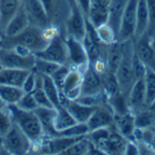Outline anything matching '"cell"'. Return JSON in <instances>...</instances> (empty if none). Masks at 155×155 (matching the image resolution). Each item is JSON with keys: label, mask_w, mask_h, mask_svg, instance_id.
Segmentation results:
<instances>
[{"label": "cell", "mask_w": 155, "mask_h": 155, "mask_svg": "<svg viewBox=\"0 0 155 155\" xmlns=\"http://www.w3.org/2000/svg\"><path fill=\"white\" fill-rule=\"evenodd\" d=\"M50 41L46 40L44 35V29L37 26V25H29V26L22 30L20 34L12 36V37H4V41L2 47L11 48L15 46H22L28 48L31 52H37L47 46Z\"/></svg>", "instance_id": "cell-1"}, {"label": "cell", "mask_w": 155, "mask_h": 155, "mask_svg": "<svg viewBox=\"0 0 155 155\" xmlns=\"http://www.w3.org/2000/svg\"><path fill=\"white\" fill-rule=\"evenodd\" d=\"M8 110L11 115V119L21 130L28 135V138L32 141V144L38 143L45 137L42 127L40 124L37 115L34 110H24L19 107L8 106Z\"/></svg>", "instance_id": "cell-2"}, {"label": "cell", "mask_w": 155, "mask_h": 155, "mask_svg": "<svg viewBox=\"0 0 155 155\" xmlns=\"http://www.w3.org/2000/svg\"><path fill=\"white\" fill-rule=\"evenodd\" d=\"M133 51H134V44L132 41V38L123 41V58L119 63L117 71H115V77H117L120 91L125 96L130 91L132 86L135 82L134 74H133V67H132Z\"/></svg>", "instance_id": "cell-3"}, {"label": "cell", "mask_w": 155, "mask_h": 155, "mask_svg": "<svg viewBox=\"0 0 155 155\" xmlns=\"http://www.w3.org/2000/svg\"><path fill=\"white\" fill-rule=\"evenodd\" d=\"M3 148L6 154H28L32 150V141L12 122L10 129L3 135Z\"/></svg>", "instance_id": "cell-4"}, {"label": "cell", "mask_w": 155, "mask_h": 155, "mask_svg": "<svg viewBox=\"0 0 155 155\" xmlns=\"http://www.w3.org/2000/svg\"><path fill=\"white\" fill-rule=\"evenodd\" d=\"M35 54H21L15 48H0V62L4 68L32 70L35 66Z\"/></svg>", "instance_id": "cell-5"}, {"label": "cell", "mask_w": 155, "mask_h": 155, "mask_svg": "<svg viewBox=\"0 0 155 155\" xmlns=\"http://www.w3.org/2000/svg\"><path fill=\"white\" fill-rule=\"evenodd\" d=\"M35 56L37 58H42L58 64H67L68 56H67V47H66V42H64V38H62L60 35L56 36L47 44L45 48L35 52Z\"/></svg>", "instance_id": "cell-6"}, {"label": "cell", "mask_w": 155, "mask_h": 155, "mask_svg": "<svg viewBox=\"0 0 155 155\" xmlns=\"http://www.w3.org/2000/svg\"><path fill=\"white\" fill-rule=\"evenodd\" d=\"M64 42H66V47H67L70 66L81 68L84 72L89 66V57L83 41L77 40V38L71 36H66L64 37Z\"/></svg>", "instance_id": "cell-7"}, {"label": "cell", "mask_w": 155, "mask_h": 155, "mask_svg": "<svg viewBox=\"0 0 155 155\" xmlns=\"http://www.w3.org/2000/svg\"><path fill=\"white\" fill-rule=\"evenodd\" d=\"M137 5L138 0H128L127 6L123 11L120 19L119 29L117 34L118 41H127L134 37L135 32V18H137Z\"/></svg>", "instance_id": "cell-8"}, {"label": "cell", "mask_w": 155, "mask_h": 155, "mask_svg": "<svg viewBox=\"0 0 155 155\" xmlns=\"http://www.w3.org/2000/svg\"><path fill=\"white\" fill-rule=\"evenodd\" d=\"M66 32L67 36L74 37L77 40H83L87 32V16L74 2L71 5L70 15L66 19Z\"/></svg>", "instance_id": "cell-9"}, {"label": "cell", "mask_w": 155, "mask_h": 155, "mask_svg": "<svg viewBox=\"0 0 155 155\" xmlns=\"http://www.w3.org/2000/svg\"><path fill=\"white\" fill-rule=\"evenodd\" d=\"M127 103L128 108L133 114L139 113L148 107L147 104V93H145V83L144 78L138 80L132 86L130 91L127 94Z\"/></svg>", "instance_id": "cell-10"}, {"label": "cell", "mask_w": 155, "mask_h": 155, "mask_svg": "<svg viewBox=\"0 0 155 155\" xmlns=\"http://www.w3.org/2000/svg\"><path fill=\"white\" fill-rule=\"evenodd\" d=\"M114 123V113L109 106H101L97 107L96 110L87 120L88 130H96L99 128H108Z\"/></svg>", "instance_id": "cell-11"}, {"label": "cell", "mask_w": 155, "mask_h": 155, "mask_svg": "<svg viewBox=\"0 0 155 155\" xmlns=\"http://www.w3.org/2000/svg\"><path fill=\"white\" fill-rule=\"evenodd\" d=\"M103 92V80L102 76L97 73L91 66L83 72L81 83V96H89ZM80 96V97H81Z\"/></svg>", "instance_id": "cell-12"}, {"label": "cell", "mask_w": 155, "mask_h": 155, "mask_svg": "<svg viewBox=\"0 0 155 155\" xmlns=\"http://www.w3.org/2000/svg\"><path fill=\"white\" fill-rule=\"evenodd\" d=\"M110 2L112 0H91V8H89L87 20L94 28L108 22Z\"/></svg>", "instance_id": "cell-13"}, {"label": "cell", "mask_w": 155, "mask_h": 155, "mask_svg": "<svg viewBox=\"0 0 155 155\" xmlns=\"http://www.w3.org/2000/svg\"><path fill=\"white\" fill-rule=\"evenodd\" d=\"M61 106H64L70 110V113L73 115V118L76 119L77 123H87L89 117L97 108V107L86 106L78 101H67L66 98L62 97V94H61Z\"/></svg>", "instance_id": "cell-14"}, {"label": "cell", "mask_w": 155, "mask_h": 155, "mask_svg": "<svg viewBox=\"0 0 155 155\" xmlns=\"http://www.w3.org/2000/svg\"><path fill=\"white\" fill-rule=\"evenodd\" d=\"M113 127L115 128V130L119 132L128 140H134V132L137 127H135V117L130 110H128L127 113L120 115H114Z\"/></svg>", "instance_id": "cell-15"}, {"label": "cell", "mask_w": 155, "mask_h": 155, "mask_svg": "<svg viewBox=\"0 0 155 155\" xmlns=\"http://www.w3.org/2000/svg\"><path fill=\"white\" fill-rule=\"evenodd\" d=\"M25 11L28 12V16L30 19V22L32 21V25H37L40 28L47 26L48 16L46 11L44 10L40 0H25V4H22Z\"/></svg>", "instance_id": "cell-16"}, {"label": "cell", "mask_w": 155, "mask_h": 155, "mask_svg": "<svg viewBox=\"0 0 155 155\" xmlns=\"http://www.w3.org/2000/svg\"><path fill=\"white\" fill-rule=\"evenodd\" d=\"M30 24L31 22L28 16V12L25 11L24 6H21L20 10L14 15V18L8 22V25L5 26V29L3 30L2 34L4 35V37H12V36L20 34L22 30H25Z\"/></svg>", "instance_id": "cell-17"}, {"label": "cell", "mask_w": 155, "mask_h": 155, "mask_svg": "<svg viewBox=\"0 0 155 155\" xmlns=\"http://www.w3.org/2000/svg\"><path fill=\"white\" fill-rule=\"evenodd\" d=\"M35 114L37 115L40 124L42 127V130L45 137L48 138H54L56 137V129H55V124H54V119H55V113H56V108H46V107H37L35 110Z\"/></svg>", "instance_id": "cell-18"}, {"label": "cell", "mask_w": 155, "mask_h": 155, "mask_svg": "<svg viewBox=\"0 0 155 155\" xmlns=\"http://www.w3.org/2000/svg\"><path fill=\"white\" fill-rule=\"evenodd\" d=\"M31 70H20V68H3L0 71V84L22 87L25 78L28 77Z\"/></svg>", "instance_id": "cell-19"}, {"label": "cell", "mask_w": 155, "mask_h": 155, "mask_svg": "<svg viewBox=\"0 0 155 155\" xmlns=\"http://www.w3.org/2000/svg\"><path fill=\"white\" fill-rule=\"evenodd\" d=\"M22 6V0H0V34Z\"/></svg>", "instance_id": "cell-20"}, {"label": "cell", "mask_w": 155, "mask_h": 155, "mask_svg": "<svg viewBox=\"0 0 155 155\" xmlns=\"http://www.w3.org/2000/svg\"><path fill=\"white\" fill-rule=\"evenodd\" d=\"M128 143V139L124 138L119 132L115 130V128L110 127V134L103 147L104 154H124L125 145Z\"/></svg>", "instance_id": "cell-21"}, {"label": "cell", "mask_w": 155, "mask_h": 155, "mask_svg": "<svg viewBox=\"0 0 155 155\" xmlns=\"http://www.w3.org/2000/svg\"><path fill=\"white\" fill-rule=\"evenodd\" d=\"M149 25V10L147 0H138L137 5V18H135V32H134V40L139 36L144 35L148 31Z\"/></svg>", "instance_id": "cell-22"}, {"label": "cell", "mask_w": 155, "mask_h": 155, "mask_svg": "<svg viewBox=\"0 0 155 155\" xmlns=\"http://www.w3.org/2000/svg\"><path fill=\"white\" fill-rule=\"evenodd\" d=\"M134 41H135L134 42V52L137 54L139 60L148 67L150 61H151V56H153V47L150 44V36L145 32L144 35H141L138 38H135Z\"/></svg>", "instance_id": "cell-23"}, {"label": "cell", "mask_w": 155, "mask_h": 155, "mask_svg": "<svg viewBox=\"0 0 155 155\" xmlns=\"http://www.w3.org/2000/svg\"><path fill=\"white\" fill-rule=\"evenodd\" d=\"M37 74H38V77H40V82H41V86L44 88L46 96L51 101L52 106L55 108H58L61 106V91H60V88L56 86L54 80L51 78V76L40 74V73H37Z\"/></svg>", "instance_id": "cell-24"}, {"label": "cell", "mask_w": 155, "mask_h": 155, "mask_svg": "<svg viewBox=\"0 0 155 155\" xmlns=\"http://www.w3.org/2000/svg\"><path fill=\"white\" fill-rule=\"evenodd\" d=\"M122 58H123V42L122 41H115L114 44L109 45L107 55H106L108 71L115 73Z\"/></svg>", "instance_id": "cell-25"}, {"label": "cell", "mask_w": 155, "mask_h": 155, "mask_svg": "<svg viewBox=\"0 0 155 155\" xmlns=\"http://www.w3.org/2000/svg\"><path fill=\"white\" fill-rule=\"evenodd\" d=\"M128 0H112L109 5V16H108V24L112 26V29L118 34L120 19L123 15V11L127 6Z\"/></svg>", "instance_id": "cell-26"}, {"label": "cell", "mask_w": 155, "mask_h": 155, "mask_svg": "<svg viewBox=\"0 0 155 155\" xmlns=\"http://www.w3.org/2000/svg\"><path fill=\"white\" fill-rule=\"evenodd\" d=\"M77 122L73 118V115L70 113V110L66 107H64V106H60L58 108H56L55 119H54V124H55L56 132L64 130V129H67V128L74 125Z\"/></svg>", "instance_id": "cell-27"}, {"label": "cell", "mask_w": 155, "mask_h": 155, "mask_svg": "<svg viewBox=\"0 0 155 155\" xmlns=\"http://www.w3.org/2000/svg\"><path fill=\"white\" fill-rule=\"evenodd\" d=\"M22 94H24V91L20 87L0 84V97L3 98V101L5 102L6 106L16 104Z\"/></svg>", "instance_id": "cell-28"}, {"label": "cell", "mask_w": 155, "mask_h": 155, "mask_svg": "<svg viewBox=\"0 0 155 155\" xmlns=\"http://www.w3.org/2000/svg\"><path fill=\"white\" fill-rule=\"evenodd\" d=\"M82 77H83V71L77 67H71L68 74L64 78V82L61 87V93H66L71 89H74L77 87H81L82 83Z\"/></svg>", "instance_id": "cell-29"}, {"label": "cell", "mask_w": 155, "mask_h": 155, "mask_svg": "<svg viewBox=\"0 0 155 155\" xmlns=\"http://www.w3.org/2000/svg\"><path fill=\"white\" fill-rule=\"evenodd\" d=\"M96 32H97V36H98V40L101 41L102 45H104V46H109V45L114 44L115 41H118L117 32L112 29V26L108 22L101 25V26H97Z\"/></svg>", "instance_id": "cell-30"}, {"label": "cell", "mask_w": 155, "mask_h": 155, "mask_svg": "<svg viewBox=\"0 0 155 155\" xmlns=\"http://www.w3.org/2000/svg\"><path fill=\"white\" fill-rule=\"evenodd\" d=\"M144 83H145V93H147V104L149 106L155 99V70L147 67Z\"/></svg>", "instance_id": "cell-31"}, {"label": "cell", "mask_w": 155, "mask_h": 155, "mask_svg": "<svg viewBox=\"0 0 155 155\" xmlns=\"http://www.w3.org/2000/svg\"><path fill=\"white\" fill-rule=\"evenodd\" d=\"M88 150H89V140L87 139V137H83L77 141H74L67 149H64L62 154H64V155H84V154H88Z\"/></svg>", "instance_id": "cell-32"}, {"label": "cell", "mask_w": 155, "mask_h": 155, "mask_svg": "<svg viewBox=\"0 0 155 155\" xmlns=\"http://www.w3.org/2000/svg\"><path fill=\"white\" fill-rule=\"evenodd\" d=\"M135 117V127L140 128V129H147L150 128L154 123H155V117L153 115V113L148 109V107L143 110H140L139 113L134 114Z\"/></svg>", "instance_id": "cell-33"}, {"label": "cell", "mask_w": 155, "mask_h": 155, "mask_svg": "<svg viewBox=\"0 0 155 155\" xmlns=\"http://www.w3.org/2000/svg\"><path fill=\"white\" fill-rule=\"evenodd\" d=\"M32 94L35 97V101L37 103L38 107H46V108H55L52 106V103H51V101L48 99V97L46 96L44 88L41 86V82H40V77H38L37 74V83H36V87L35 89L32 91Z\"/></svg>", "instance_id": "cell-34"}, {"label": "cell", "mask_w": 155, "mask_h": 155, "mask_svg": "<svg viewBox=\"0 0 155 155\" xmlns=\"http://www.w3.org/2000/svg\"><path fill=\"white\" fill-rule=\"evenodd\" d=\"M60 66L58 63H55V62H51V61H46V60H42V58H37L36 57V61H35V66H34V71L40 73V74H46V76H51L56 70L57 67Z\"/></svg>", "instance_id": "cell-35"}, {"label": "cell", "mask_w": 155, "mask_h": 155, "mask_svg": "<svg viewBox=\"0 0 155 155\" xmlns=\"http://www.w3.org/2000/svg\"><path fill=\"white\" fill-rule=\"evenodd\" d=\"M87 123H76L74 125L64 129V130L57 132L56 137H86L88 133Z\"/></svg>", "instance_id": "cell-36"}, {"label": "cell", "mask_w": 155, "mask_h": 155, "mask_svg": "<svg viewBox=\"0 0 155 155\" xmlns=\"http://www.w3.org/2000/svg\"><path fill=\"white\" fill-rule=\"evenodd\" d=\"M15 106L24 110H35L38 107L32 92H24V94L21 96V98Z\"/></svg>", "instance_id": "cell-37"}, {"label": "cell", "mask_w": 155, "mask_h": 155, "mask_svg": "<svg viewBox=\"0 0 155 155\" xmlns=\"http://www.w3.org/2000/svg\"><path fill=\"white\" fill-rule=\"evenodd\" d=\"M70 70H71V66H68V64H60V66L57 67V70L51 74V78L54 80L56 86L60 88V91H61V87H62V84L64 82L66 76L68 74Z\"/></svg>", "instance_id": "cell-38"}, {"label": "cell", "mask_w": 155, "mask_h": 155, "mask_svg": "<svg viewBox=\"0 0 155 155\" xmlns=\"http://www.w3.org/2000/svg\"><path fill=\"white\" fill-rule=\"evenodd\" d=\"M132 67H133V74H134L135 81L144 78L147 66L139 60V57L137 56V54L134 52V51H133V57H132Z\"/></svg>", "instance_id": "cell-39"}, {"label": "cell", "mask_w": 155, "mask_h": 155, "mask_svg": "<svg viewBox=\"0 0 155 155\" xmlns=\"http://www.w3.org/2000/svg\"><path fill=\"white\" fill-rule=\"evenodd\" d=\"M12 125V119H11V115L6 109H0V135H4L10 127Z\"/></svg>", "instance_id": "cell-40"}, {"label": "cell", "mask_w": 155, "mask_h": 155, "mask_svg": "<svg viewBox=\"0 0 155 155\" xmlns=\"http://www.w3.org/2000/svg\"><path fill=\"white\" fill-rule=\"evenodd\" d=\"M148 10H149V25L147 34L155 36V0H147Z\"/></svg>", "instance_id": "cell-41"}, {"label": "cell", "mask_w": 155, "mask_h": 155, "mask_svg": "<svg viewBox=\"0 0 155 155\" xmlns=\"http://www.w3.org/2000/svg\"><path fill=\"white\" fill-rule=\"evenodd\" d=\"M36 83H37V73L34 70H31L29 72L28 77L25 78L24 84H22L21 88H22L24 92H32L35 89V87H36Z\"/></svg>", "instance_id": "cell-42"}, {"label": "cell", "mask_w": 155, "mask_h": 155, "mask_svg": "<svg viewBox=\"0 0 155 155\" xmlns=\"http://www.w3.org/2000/svg\"><path fill=\"white\" fill-rule=\"evenodd\" d=\"M40 3L44 8V10L46 11V14L48 16V19L52 15V12L55 10V6H56V0H40Z\"/></svg>", "instance_id": "cell-43"}, {"label": "cell", "mask_w": 155, "mask_h": 155, "mask_svg": "<svg viewBox=\"0 0 155 155\" xmlns=\"http://www.w3.org/2000/svg\"><path fill=\"white\" fill-rule=\"evenodd\" d=\"M124 154L125 155H138L139 154V148L135 140H128L125 149H124Z\"/></svg>", "instance_id": "cell-44"}, {"label": "cell", "mask_w": 155, "mask_h": 155, "mask_svg": "<svg viewBox=\"0 0 155 155\" xmlns=\"http://www.w3.org/2000/svg\"><path fill=\"white\" fill-rule=\"evenodd\" d=\"M73 2L78 5V8L81 9V11L86 16H88L89 12V8H91V0H73Z\"/></svg>", "instance_id": "cell-45"}, {"label": "cell", "mask_w": 155, "mask_h": 155, "mask_svg": "<svg viewBox=\"0 0 155 155\" xmlns=\"http://www.w3.org/2000/svg\"><path fill=\"white\" fill-rule=\"evenodd\" d=\"M148 109H149V110L153 113V115L155 117V99H154V101L150 103V104L148 106Z\"/></svg>", "instance_id": "cell-46"}, {"label": "cell", "mask_w": 155, "mask_h": 155, "mask_svg": "<svg viewBox=\"0 0 155 155\" xmlns=\"http://www.w3.org/2000/svg\"><path fill=\"white\" fill-rule=\"evenodd\" d=\"M8 108V106L5 104V102L3 101V98L0 97V109H6Z\"/></svg>", "instance_id": "cell-47"}, {"label": "cell", "mask_w": 155, "mask_h": 155, "mask_svg": "<svg viewBox=\"0 0 155 155\" xmlns=\"http://www.w3.org/2000/svg\"><path fill=\"white\" fill-rule=\"evenodd\" d=\"M4 151V148H3V137L0 135V154Z\"/></svg>", "instance_id": "cell-48"}, {"label": "cell", "mask_w": 155, "mask_h": 155, "mask_svg": "<svg viewBox=\"0 0 155 155\" xmlns=\"http://www.w3.org/2000/svg\"><path fill=\"white\" fill-rule=\"evenodd\" d=\"M150 129H151V130H154V132H155V123H154V124L150 127Z\"/></svg>", "instance_id": "cell-49"}, {"label": "cell", "mask_w": 155, "mask_h": 155, "mask_svg": "<svg viewBox=\"0 0 155 155\" xmlns=\"http://www.w3.org/2000/svg\"><path fill=\"white\" fill-rule=\"evenodd\" d=\"M3 68H4V66H3V63H2V62H0V71H2Z\"/></svg>", "instance_id": "cell-50"}]
</instances>
